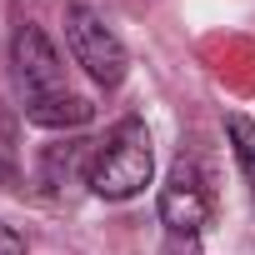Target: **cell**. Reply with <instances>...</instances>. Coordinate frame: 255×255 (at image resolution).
<instances>
[{
    "label": "cell",
    "mask_w": 255,
    "mask_h": 255,
    "mask_svg": "<svg viewBox=\"0 0 255 255\" xmlns=\"http://www.w3.org/2000/svg\"><path fill=\"white\" fill-rule=\"evenodd\" d=\"M155 175V150H150V130L145 120H120L115 130L95 145V165H90V190L100 200H135Z\"/></svg>",
    "instance_id": "obj_1"
},
{
    "label": "cell",
    "mask_w": 255,
    "mask_h": 255,
    "mask_svg": "<svg viewBox=\"0 0 255 255\" xmlns=\"http://www.w3.org/2000/svg\"><path fill=\"white\" fill-rule=\"evenodd\" d=\"M65 45H70L75 65H80L95 85H105V90L120 85L125 70H130V55H125L120 35H115L90 5H70V10H65Z\"/></svg>",
    "instance_id": "obj_2"
},
{
    "label": "cell",
    "mask_w": 255,
    "mask_h": 255,
    "mask_svg": "<svg viewBox=\"0 0 255 255\" xmlns=\"http://www.w3.org/2000/svg\"><path fill=\"white\" fill-rule=\"evenodd\" d=\"M10 65H15V85H20V100H25V105H45V100H55V95H70L65 65H60L50 35H45L35 20H20V25H15Z\"/></svg>",
    "instance_id": "obj_3"
},
{
    "label": "cell",
    "mask_w": 255,
    "mask_h": 255,
    "mask_svg": "<svg viewBox=\"0 0 255 255\" xmlns=\"http://www.w3.org/2000/svg\"><path fill=\"white\" fill-rule=\"evenodd\" d=\"M160 225L170 235H200L210 225V185L190 160H175L165 185H160Z\"/></svg>",
    "instance_id": "obj_4"
},
{
    "label": "cell",
    "mask_w": 255,
    "mask_h": 255,
    "mask_svg": "<svg viewBox=\"0 0 255 255\" xmlns=\"http://www.w3.org/2000/svg\"><path fill=\"white\" fill-rule=\"evenodd\" d=\"M95 145H100V140H60V145H45V155H40V185H45L50 195H65V190H75L80 180L90 185Z\"/></svg>",
    "instance_id": "obj_5"
},
{
    "label": "cell",
    "mask_w": 255,
    "mask_h": 255,
    "mask_svg": "<svg viewBox=\"0 0 255 255\" xmlns=\"http://www.w3.org/2000/svg\"><path fill=\"white\" fill-rule=\"evenodd\" d=\"M95 115V105L85 100V95H55V100H45V105H25V120L30 125H45V130H75V125H85Z\"/></svg>",
    "instance_id": "obj_6"
},
{
    "label": "cell",
    "mask_w": 255,
    "mask_h": 255,
    "mask_svg": "<svg viewBox=\"0 0 255 255\" xmlns=\"http://www.w3.org/2000/svg\"><path fill=\"white\" fill-rule=\"evenodd\" d=\"M225 130H230L235 160H240V170H245V185H250V195H255V120L235 110V115H225Z\"/></svg>",
    "instance_id": "obj_7"
},
{
    "label": "cell",
    "mask_w": 255,
    "mask_h": 255,
    "mask_svg": "<svg viewBox=\"0 0 255 255\" xmlns=\"http://www.w3.org/2000/svg\"><path fill=\"white\" fill-rule=\"evenodd\" d=\"M0 255H25V240H20V230H10L5 220H0Z\"/></svg>",
    "instance_id": "obj_8"
},
{
    "label": "cell",
    "mask_w": 255,
    "mask_h": 255,
    "mask_svg": "<svg viewBox=\"0 0 255 255\" xmlns=\"http://www.w3.org/2000/svg\"><path fill=\"white\" fill-rule=\"evenodd\" d=\"M160 255H200V245H195V235H170Z\"/></svg>",
    "instance_id": "obj_9"
},
{
    "label": "cell",
    "mask_w": 255,
    "mask_h": 255,
    "mask_svg": "<svg viewBox=\"0 0 255 255\" xmlns=\"http://www.w3.org/2000/svg\"><path fill=\"white\" fill-rule=\"evenodd\" d=\"M15 185V155H10V145L0 140V190H10Z\"/></svg>",
    "instance_id": "obj_10"
}]
</instances>
